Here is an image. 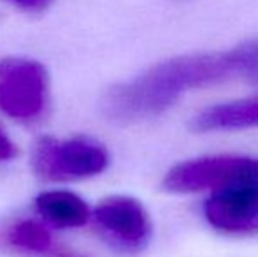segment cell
Instances as JSON below:
<instances>
[{"mask_svg":"<svg viewBox=\"0 0 258 257\" xmlns=\"http://www.w3.org/2000/svg\"><path fill=\"white\" fill-rule=\"evenodd\" d=\"M227 83H258V37L225 52L163 60L109 90L104 113L118 124H134L165 113L184 93Z\"/></svg>","mask_w":258,"mask_h":257,"instance_id":"cell-1","label":"cell"},{"mask_svg":"<svg viewBox=\"0 0 258 257\" xmlns=\"http://www.w3.org/2000/svg\"><path fill=\"white\" fill-rule=\"evenodd\" d=\"M109 164V153L90 137L56 139L44 136L32 150V168L41 178L51 182L90 178L102 173Z\"/></svg>","mask_w":258,"mask_h":257,"instance_id":"cell-2","label":"cell"},{"mask_svg":"<svg viewBox=\"0 0 258 257\" xmlns=\"http://www.w3.org/2000/svg\"><path fill=\"white\" fill-rule=\"evenodd\" d=\"M204 215L209 226L223 234H258V161L242 176L211 190Z\"/></svg>","mask_w":258,"mask_h":257,"instance_id":"cell-3","label":"cell"},{"mask_svg":"<svg viewBox=\"0 0 258 257\" xmlns=\"http://www.w3.org/2000/svg\"><path fill=\"white\" fill-rule=\"evenodd\" d=\"M48 72L30 59L0 60V111L16 120H34L44 111Z\"/></svg>","mask_w":258,"mask_h":257,"instance_id":"cell-4","label":"cell"},{"mask_svg":"<svg viewBox=\"0 0 258 257\" xmlns=\"http://www.w3.org/2000/svg\"><path fill=\"white\" fill-rule=\"evenodd\" d=\"M107 243L126 254H137L151 238V220L143 202L130 195H111L92 213Z\"/></svg>","mask_w":258,"mask_h":257,"instance_id":"cell-5","label":"cell"},{"mask_svg":"<svg viewBox=\"0 0 258 257\" xmlns=\"http://www.w3.org/2000/svg\"><path fill=\"white\" fill-rule=\"evenodd\" d=\"M258 159L246 155H209L176 164L163 178V189L172 194L214 190L248 173Z\"/></svg>","mask_w":258,"mask_h":257,"instance_id":"cell-6","label":"cell"},{"mask_svg":"<svg viewBox=\"0 0 258 257\" xmlns=\"http://www.w3.org/2000/svg\"><path fill=\"white\" fill-rule=\"evenodd\" d=\"M258 127V93L209 106L191 120L197 132H232Z\"/></svg>","mask_w":258,"mask_h":257,"instance_id":"cell-7","label":"cell"},{"mask_svg":"<svg viewBox=\"0 0 258 257\" xmlns=\"http://www.w3.org/2000/svg\"><path fill=\"white\" fill-rule=\"evenodd\" d=\"M37 213L58 229L83 227L92 219L88 204L85 199L69 190H49L42 192L35 199Z\"/></svg>","mask_w":258,"mask_h":257,"instance_id":"cell-8","label":"cell"},{"mask_svg":"<svg viewBox=\"0 0 258 257\" xmlns=\"http://www.w3.org/2000/svg\"><path fill=\"white\" fill-rule=\"evenodd\" d=\"M7 241L11 247L25 252V254L48 257L54 248V241L48 227H44L37 220L23 219L18 220L7 231Z\"/></svg>","mask_w":258,"mask_h":257,"instance_id":"cell-9","label":"cell"},{"mask_svg":"<svg viewBox=\"0 0 258 257\" xmlns=\"http://www.w3.org/2000/svg\"><path fill=\"white\" fill-rule=\"evenodd\" d=\"M6 2L13 4V6L20 7L23 11H32V13H37L42 11L53 2V0H6Z\"/></svg>","mask_w":258,"mask_h":257,"instance_id":"cell-10","label":"cell"},{"mask_svg":"<svg viewBox=\"0 0 258 257\" xmlns=\"http://www.w3.org/2000/svg\"><path fill=\"white\" fill-rule=\"evenodd\" d=\"M18 148L9 137L4 134V130L0 129V161H9V159L16 157Z\"/></svg>","mask_w":258,"mask_h":257,"instance_id":"cell-11","label":"cell"},{"mask_svg":"<svg viewBox=\"0 0 258 257\" xmlns=\"http://www.w3.org/2000/svg\"><path fill=\"white\" fill-rule=\"evenodd\" d=\"M48 257H85V255L78 254V252L71 250V248L61 247V245H54V248H53L51 254H49Z\"/></svg>","mask_w":258,"mask_h":257,"instance_id":"cell-12","label":"cell"}]
</instances>
